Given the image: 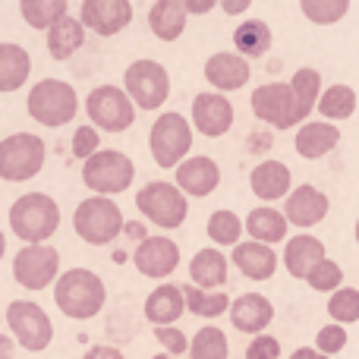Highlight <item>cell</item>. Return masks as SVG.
Returning a JSON list of instances; mask_svg holds the SVG:
<instances>
[{
  "instance_id": "1",
  "label": "cell",
  "mask_w": 359,
  "mask_h": 359,
  "mask_svg": "<svg viewBox=\"0 0 359 359\" xmlns=\"http://www.w3.org/2000/svg\"><path fill=\"white\" fill-rule=\"evenodd\" d=\"M54 303L67 318L88 322L95 318L107 303V287L88 268H69L54 280Z\"/></svg>"
},
{
  "instance_id": "2",
  "label": "cell",
  "mask_w": 359,
  "mask_h": 359,
  "mask_svg": "<svg viewBox=\"0 0 359 359\" xmlns=\"http://www.w3.org/2000/svg\"><path fill=\"white\" fill-rule=\"evenodd\" d=\"M10 227L25 246H41L60 227V205L48 192H25L10 208Z\"/></svg>"
},
{
  "instance_id": "3",
  "label": "cell",
  "mask_w": 359,
  "mask_h": 359,
  "mask_svg": "<svg viewBox=\"0 0 359 359\" xmlns=\"http://www.w3.org/2000/svg\"><path fill=\"white\" fill-rule=\"evenodd\" d=\"M123 211L114 198L104 196H88L86 202L76 205L73 211V227L76 236L88 246H107L123 233Z\"/></svg>"
},
{
  "instance_id": "4",
  "label": "cell",
  "mask_w": 359,
  "mask_h": 359,
  "mask_svg": "<svg viewBox=\"0 0 359 359\" xmlns=\"http://www.w3.org/2000/svg\"><path fill=\"white\" fill-rule=\"evenodd\" d=\"M133 180H136V164L117 149H98L88 161H82V183L95 196H120L133 186Z\"/></svg>"
},
{
  "instance_id": "5",
  "label": "cell",
  "mask_w": 359,
  "mask_h": 359,
  "mask_svg": "<svg viewBox=\"0 0 359 359\" xmlns=\"http://www.w3.org/2000/svg\"><path fill=\"white\" fill-rule=\"evenodd\" d=\"M25 104H29V117L35 120V123L57 130V126H67L69 120L76 117V111H79V95L63 79H41L38 86H32Z\"/></svg>"
},
{
  "instance_id": "6",
  "label": "cell",
  "mask_w": 359,
  "mask_h": 359,
  "mask_svg": "<svg viewBox=\"0 0 359 359\" xmlns=\"http://www.w3.org/2000/svg\"><path fill=\"white\" fill-rule=\"evenodd\" d=\"M252 114L274 130H290V126H303L312 111L299 104L287 82H265L252 92Z\"/></svg>"
},
{
  "instance_id": "7",
  "label": "cell",
  "mask_w": 359,
  "mask_h": 359,
  "mask_svg": "<svg viewBox=\"0 0 359 359\" xmlns=\"http://www.w3.org/2000/svg\"><path fill=\"white\" fill-rule=\"evenodd\" d=\"M149 149H151V158H155L158 168L177 170V164H183L192 151V126L183 114L170 111V114H161V117L151 123V133H149Z\"/></svg>"
},
{
  "instance_id": "8",
  "label": "cell",
  "mask_w": 359,
  "mask_h": 359,
  "mask_svg": "<svg viewBox=\"0 0 359 359\" xmlns=\"http://www.w3.org/2000/svg\"><path fill=\"white\" fill-rule=\"evenodd\" d=\"M136 208H139V215L149 217V221L161 230L183 227L186 215H189V202H186V196L177 189L174 183H164V180H151V183H145L142 189H139Z\"/></svg>"
},
{
  "instance_id": "9",
  "label": "cell",
  "mask_w": 359,
  "mask_h": 359,
  "mask_svg": "<svg viewBox=\"0 0 359 359\" xmlns=\"http://www.w3.org/2000/svg\"><path fill=\"white\" fill-rule=\"evenodd\" d=\"M123 92L139 111H158L170 95V73L158 60H136L123 73Z\"/></svg>"
},
{
  "instance_id": "10",
  "label": "cell",
  "mask_w": 359,
  "mask_h": 359,
  "mask_svg": "<svg viewBox=\"0 0 359 359\" xmlns=\"http://www.w3.org/2000/svg\"><path fill=\"white\" fill-rule=\"evenodd\" d=\"M44 168V142L35 133H13L0 142V180L22 183Z\"/></svg>"
},
{
  "instance_id": "11",
  "label": "cell",
  "mask_w": 359,
  "mask_h": 359,
  "mask_svg": "<svg viewBox=\"0 0 359 359\" xmlns=\"http://www.w3.org/2000/svg\"><path fill=\"white\" fill-rule=\"evenodd\" d=\"M6 325L13 331V341L29 353H41L54 341V325H50L48 312L38 303H29V299H13L6 306Z\"/></svg>"
},
{
  "instance_id": "12",
  "label": "cell",
  "mask_w": 359,
  "mask_h": 359,
  "mask_svg": "<svg viewBox=\"0 0 359 359\" xmlns=\"http://www.w3.org/2000/svg\"><path fill=\"white\" fill-rule=\"evenodd\" d=\"M86 114L88 123L95 130H107V133H126L136 120V107L126 98V92L120 86H98L88 92L86 98Z\"/></svg>"
},
{
  "instance_id": "13",
  "label": "cell",
  "mask_w": 359,
  "mask_h": 359,
  "mask_svg": "<svg viewBox=\"0 0 359 359\" xmlns=\"http://www.w3.org/2000/svg\"><path fill=\"white\" fill-rule=\"evenodd\" d=\"M13 278L25 290H44L60 278V252L48 243L41 246H22L13 259Z\"/></svg>"
},
{
  "instance_id": "14",
  "label": "cell",
  "mask_w": 359,
  "mask_h": 359,
  "mask_svg": "<svg viewBox=\"0 0 359 359\" xmlns=\"http://www.w3.org/2000/svg\"><path fill=\"white\" fill-rule=\"evenodd\" d=\"M133 265L142 278H151V280H164L177 271L180 265V246L170 236L158 233V236H145L142 243L136 246L133 252Z\"/></svg>"
},
{
  "instance_id": "15",
  "label": "cell",
  "mask_w": 359,
  "mask_h": 359,
  "mask_svg": "<svg viewBox=\"0 0 359 359\" xmlns=\"http://www.w3.org/2000/svg\"><path fill=\"white\" fill-rule=\"evenodd\" d=\"M79 22L95 35L114 38L133 22V4L130 0H82Z\"/></svg>"
},
{
  "instance_id": "16",
  "label": "cell",
  "mask_w": 359,
  "mask_h": 359,
  "mask_svg": "<svg viewBox=\"0 0 359 359\" xmlns=\"http://www.w3.org/2000/svg\"><path fill=\"white\" fill-rule=\"evenodd\" d=\"M192 126L208 139L227 136L230 126H233V104L227 101V95L198 92L192 98Z\"/></svg>"
},
{
  "instance_id": "17",
  "label": "cell",
  "mask_w": 359,
  "mask_h": 359,
  "mask_svg": "<svg viewBox=\"0 0 359 359\" xmlns=\"http://www.w3.org/2000/svg\"><path fill=\"white\" fill-rule=\"evenodd\" d=\"M328 208H331L328 196L322 189H316L312 183H303L297 189H290L280 215H284L287 227H316L318 221L328 217Z\"/></svg>"
},
{
  "instance_id": "18",
  "label": "cell",
  "mask_w": 359,
  "mask_h": 359,
  "mask_svg": "<svg viewBox=\"0 0 359 359\" xmlns=\"http://www.w3.org/2000/svg\"><path fill=\"white\" fill-rule=\"evenodd\" d=\"M174 186L183 196L205 198L221 186V168H217L208 155H192V158H186L183 164H177Z\"/></svg>"
},
{
  "instance_id": "19",
  "label": "cell",
  "mask_w": 359,
  "mask_h": 359,
  "mask_svg": "<svg viewBox=\"0 0 359 359\" xmlns=\"http://www.w3.org/2000/svg\"><path fill=\"white\" fill-rule=\"evenodd\" d=\"M249 76H252L249 60H243L233 50H217V54H211L208 60H205V79L215 86L217 95L243 88L249 82Z\"/></svg>"
},
{
  "instance_id": "20",
  "label": "cell",
  "mask_w": 359,
  "mask_h": 359,
  "mask_svg": "<svg viewBox=\"0 0 359 359\" xmlns=\"http://www.w3.org/2000/svg\"><path fill=\"white\" fill-rule=\"evenodd\" d=\"M230 322H233L236 331L243 334H265V328L271 325L274 318V306L268 297L262 293H243V297L230 299Z\"/></svg>"
},
{
  "instance_id": "21",
  "label": "cell",
  "mask_w": 359,
  "mask_h": 359,
  "mask_svg": "<svg viewBox=\"0 0 359 359\" xmlns=\"http://www.w3.org/2000/svg\"><path fill=\"white\" fill-rule=\"evenodd\" d=\"M230 259L240 268L243 278H249V280H268L278 271V252L271 246H262V243H252V240L236 243Z\"/></svg>"
},
{
  "instance_id": "22",
  "label": "cell",
  "mask_w": 359,
  "mask_h": 359,
  "mask_svg": "<svg viewBox=\"0 0 359 359\" xmlns=\"http://www.w3.org/2000/svg\"><path fill=\"white\" fill-rule=\"evenodd\" d=\"M290 168L284 161H262L255 164V170L249 174V186H252L255 198L262 202H278V198L290 196Z\"/></svg>"
},
{
  "instance_id": "23",
  "label": "cell",
  "mask_w": 359,
  "mask_h": 359,
  "mask_svg": "<svg viewBox=\"0 0 359 359\" xmlns=\"http://www.w3.org/2000/svg\"><path fill=\"white\" fill-rule=\"evenodd\" d=\"M337 142H341V130L331 123H325V120H309V123H303L297 130V151L299 158H306V161H318V158H325L328 151L337 149Z\"/></svg>"
},
{
  "instance_id": "24",
  "label": "cell",
  "mask_w": 359,
  "mask_h": 359,
  "mask_svg": "<svg viewBox=\"0 0 359 359\" xmlns=\"http://www.w3.org/2000/svg\"><path fill=\"white\" fill-rule=\"evenodd\" d=\"M325 259V243L312 233H297L287 240L284 246V265L290 271V278L306 280V274L312 271V265Z\"/></svg>"
},
{
  "instance_id": "25",
  "label": "cell",
  "mask_w": 359,
  "mask_h": 359,
  "mask_svg": "<svg viewBox=\"0 0 359 359\" xmlns=\"http://www.w3.org/2000/svg\"><path fill=\"white\" fill-rule=\"evenodd\" d=\"M189 278L192 287H198V290H221L227 284V255L217 249H198L189 262Z\"/></svg>"
},
{
  "instance_id": "26",
  "label": "cell",
  "mask_w": 359,
  "mask_h": 359,
  "mask_svg": "<svg viewBox=\"0 0 359 359\" xmlns=\"http://www.w3.org/2000/svg\"><path fill=\"white\" fill-rule=\"evenodd\" d=\"M145 318H149L155 328H170L180 316H183V293L177 284H158L155 290L145 297Z\"/></svg>"
},
{
  "instance_id": "27",
  "label": "cell",
  "mask_w": 359,
  "mask_h": 359,
  "mask_svg": "<svg viewBox=\"0 0 359 359\" xmlns=\"http://www.w3.org/2000/svg\"><path fill=\"white\" fill-rule=\"evenodd\" d=\"M243 230L252 236V243H262V246H274V243H284L287 240V221L278 208H252L243 221Z\"/></svg>"
},
{
  "instance_id": "28",
  "label": "cell",
  "mask_w": 359,
  "mask_h": 359,
  "mask_svg": "<svg viewBox=\"0 0 359 359\" xmlns=\"http://www.w3.org/2000/svg\"><path fill=\"white\" fill-rule=\"evenodd\" d=\"M32 73V57L22 44L4 41L0 44V92H16V88L25 86Z\"/></svg>"
},
{
  "instance_id": "29",
  "label": "cell",
  "mask_w": 359,
  "mask_h": 359,
  "mask_svg": "<svg viewBox=\"0 0 359 359\" xmlns=\"http://www.w3.org/2000/svg\"><path fill=\"white\" fill-rule=\"evenodd\" d=\"M149 25H151V35L155 38H161V41H177L186 32L183 0H158V4H151Z\"/></svg>"
},
{
  "instance_id": "30",
  "label": "cell",
  "mask_w": 359,
  "mask_h": 359,
  "mask_svg": "<svg viewBox=\"0 0 359 359\" xmlns=\"http://www.w3.org/2000/svg\"><path fill=\"white\" fill-rule=\"evenodd\" d=\"M82 41H86V29L76 16H63L48 29V50L54 60H69L82 48Z\"/></svg>"
},
{
  "instance_id": "31",
  "label": "cell",
  "mask_w": 359,
  "mask_h": 359,
  "mask_svg": "<svg viewBox=\"0 0 359 359\" xmlns=\"http://www.w3.org/2000/svg\"><path fill=\"white\" fill-rule=\"evenodd\" d=\"M233 44L243 60L246 57H265L271 50V29H268L265 19H246V22L236 25Z\"/></svg>"
},
{
  "instance_id": "32",
  "label": "cell",
  "mask_w": 359,
  "mask_h": 359,
  "mask_svg": "<svg viewBox=\"0 0 359 359\" xmlns=\"http://www.w3.org/2000/svg\"><path fill=\"white\" fill-rule=\"evenodd\" d=\"M180 293H183V309H189L198 318H217L230 309V297L221 290L208 293V290H198V287L186 284V287H180Z\"/></svg>"
},
{
  "instance_id": "33",
  "label": "cell",
  "mask_w": 359,
  "mask_h": 359,
  "mask_svg": "<svg viewBox=\"0 0 359 359\" xmlns=\"http://www.w3.org/2000/svg\"><path fill=\"white\" fill-rule=\"evenodd\" d=\"M316 107L325 117V123H328V120H347L356 114V92L350 86H341V82H337V86L325 88V92L318 95Z\"/></svg>"
},
{
  "instance_id": "34",
  "label": "cell",
  "mask_w": 359,
  "mask_h": 359,
  "mask_svg": "<svg viewBox=\"0 0 359 359\" xmlns=\"http://www.w3.org/2000/svg\"><path fill=\"white\" fill-rule=\"evenodd\" d=\"M22 19L32 29H44L48 32L54 22H60L63 16H69V4L67 0H22L19 4Z\"/></svg>"
},
{
  "instance_id": "35",
  "label": "cell",
  "mask_w": 359,
  "mask_h": 359,
  "mask_svg": "<svg viewBox=\"0 0 359 359\" xmlns=\"http://www.w3.org/2000/svg\"><path fill=\"white\" fill-rule=\"evenodd\" d=\"M186 350H189V359H227L230 356L227 334H224L221 328H215V325L198 328Z\"/></svg>"
},
{
  "instance_id": "36",
  "label": "cell",
  "mask_w": 359,
  "mask_h": 359,
  "mask_svg": "<svg viewBox=\"0 0 359 359\" xmlns=\"http://www.w3.org/2000/svg\"><path fill=\"white\" fill-rule=\"evenodd\" d=\"M328 316L331 325H353L359 322V290L356 287H341L328 297Z\"/></svg>"
},
{
  "instance_id": "37",
  "label": "cell",
  "mask_w": 359,
  "mask_h": 359,
  "mask_svg": "<svg viewBox=\"0 0 359 359\" xmlns=\"http://www.w3.org/2000/svg\"><path fill=\"white\" fill-rule=\"evenodd\" d=\"M205 230H208V236L215 240V246H236L243 236V221L233 215V211L221 208L208 217V227Z\"/></svg>"
},
{
  "instance_id": "38",
  "label": "cell",
  "mask_w": 359,
  "mask_h": 359,
  "mask_svg": "<svg viewBox=\"0 0 359 359\" xmlns=\"http://www.w3.org/2000/svg\"><path fill=\"white\" fill-rule=\"evenodd\" d=\"M299 10H303V16L316 25H334L347 16L350 0H303Z\"/></svg>"
},
{
  "instance_id": "39",
  "label": "cell",
  "mask_w": 359,
  "mask_h": 359,
  "mask_svg": "<svg viewBox=\"0 0 359 359\" xmlns=\"http://www.w3.org/2000/svg\"><path fill=\"white\" fill-rule=\"evenodd\" d=\"M306 284H309L316 293H334L344 287V268L337 265L334 259L325 255V259L318 262V265H312V271L306 274Z\"/></svg>"
},
{
  "instance_id": "40",
  "label": "cell",
  "mask_w": 359,
  "mask_h": 359,
  "mask_svg": "<svg viewBox=\"0 0 359 359\" xmlns=\"http://www.w3.org/2000/svg\"><path fill=\"white\" fill-rule=\"evenodd\" d=\"M287 86L293 88V95H297L299 104L309 107V111H316V101H318V95H322V73H318V69H312V67L297 69Z\"/></svg>"
},
{
  "instance_id": "41",
  "label": "cell",
  "mask_w": 359,
  "mask_h": 359,
  "mask_svg": "<svg viewBox=\"0 0 359 359\" xmlns=\"http://www.w3.org/2000/svg\"><path fill=\"white\" fill-rule=\"evenodd\" d=\"M344 347H347V328H341V325H325L316 334V350L322 356L331 359V353H341Z\"/></svg>"
},
{
  "instance_id": "42",
  "label": "cell",
  "mask_w": 359,
  "mask_h": 359,
  "mask_svg": "<svg viewBox=\"0 0 359 359\" xmlns=\"http://www.w3.org/2000/svg\"><path fill=\"white\" fill-rule=\"evenodd\" d=\"M101 149V139H98V130L95 126H76L73 133V155L79 158V161H88V158L95 155V151Z\"/></svg>"
},
{
  "instance_id": "43",
  "label": "cell",
  "mask_w": 359,
  "mask_h": 359,
  "mask_svg": "<svg viewBox=\"0 0 359 359\" xmlns=\"http://www.w3.org/2000/svg\"><path fill=\"white\" fill-rule=\"evenodd\" d=\"M155 337H158V344L168 350V356H174V359H180L186 353V347H189V337L180 328H155Z\"/></svg>"
},
{
  "instance_id": "44",
  "label": "cell",
  "mask_w": 359,
  "mask_h": 359,
  "mask_svg": "<svg viewBox=\"0 0 359 359\" xmlns=\"http://www.w3.org/2000/svg\"><path fill=\"white\" fill-rule=\"evenodd\" d=\"M280 356V341L271 334H255L246 347V359H278Z\"/></svg>"
},
{
  "instance_id": "45",
  "label": "cell",
  "mask_w": 359,
  "mask_h": 359,
  "mask_svg": "<svg viewBox=\"0 0 359 359\" xmlns=\"http://www.w3.org/2000/svg\"><path fill=\"white\" fill-rule=\"evenodd\" d=\"M82 359H126V356L120 353L117 347H107V344H98V347H88L86 353H82Z\"/></svg>"
},
{
  "instance_id": "46",
  "label": "cell",
  "mask_w": 359,
  "mask_h": 359,
  "mask_svg": "<svg viewBox=\"0 0 359 359\" xmlns=\"http://www.w3.org/2000/svg\"><path fill=\"white\" fill-rule=\"evenodd\" d=\"M215 0H183V10H186V16H202V13H208V10H215Z\"/></svg>"
},
{
  "instance_id": "47",
  "label": "cell",
  "mask_w": 359,
  "mask_h": 359,
  "mask_svg": "<svg viewBox=\"0 0 359 359\" xmlns=\"http://www.w3.org/2000/svg\"><path fill=\"white\" fill-rule=\"evenodd\" d=\"M227 16H236V13H246L249 10V0H224V4H217Z\"/></svg>"
},
{
  "instance_id": "48",
  "label": "cell",
  "mask_w": 359,
  "mask_h": 359,
  "mask_svg": "<svg viewBox=\"0 0 359 359\" xmlns=\"http://www.w3.org/2000/svg\"><path fill=\"white\" fill-rule=\"evenodd\" d=\"M16 356V341L10 334H0V359H13Z\"/></svg>"
},
{
  "instance_id": "49",
  "label": "cell",
  "mask_w": 359,
  "mask_h": 359,
  "mask_svg": "<svg viewBox=\"0 0 359 359\" xmlns=\"http://www.w3.org/2000/svg\"><path fill=\"white\" fill-rule=\"evenodd\" d=\"M290 359H328V356H322L316 347H299L290 353Z\"/></svg>"
},
{
  "instance_id": "50",
  "label": "cell",
  "mask_w": 359,
  "mask_h": 359,
  "mask_svg": "<svg viewBox=\"0 0 359 359\" xmlns=\"http://www.w3.org/2000/svg\"><path fill=\"white\" fill-rule=\"evenodd\" d=\"M123 227H126V233H130V236H136L139 243H142L145 236H149V233H145V227H142V224H139V221H133V224H123Z\"/></svg>"
},
{
  "instance_id": "51",
  "label": "cell",
  "mask_w": 359,
  "mask_h": 359,
  "mask_svg": "<svg viewBox=\"0 0 359 359\" xmlns=\"http://www.w3.org/2000/svg\"><path fill=\"white\" fill-rule=\"evenodd\" d=\"M4 252H6V236L0 233V259H4Z\"/></svg>"
},
{
  "instance_id": "52",
  "label": "cell",
  "mask_w": 359,
  "mask_h": 359,
  "mask_svg": "<svg viewBox=\"0 0 359 359\" xmlns=\"http://www.w3.org/2000/svg\"><path fill=\"white\" fill-rule=\"evenodd\" d=\"M151 359H174V356H164V353H158V356H151Z\"/></svg>"
},
{
  "instance_id": "53",
  "label": "cell",
  "mask_w": 359,
  "mask_h": 359,
  "mask_svg": "<svg viewBox=\"0 0 359 359\" xmlns=\"http://www.w3.org/2000/svg\"><path fill=\"white\" fill-rule=\"evenodd\" d=\"M356 243H359V221H356Z\"/></svg>"
}]
</instances>
